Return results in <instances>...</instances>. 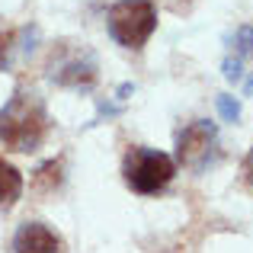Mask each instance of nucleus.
Masks as SVG:
<instances>
[{"label":"nucleus","instance_id":"obj_1","mask_svg":"<svg viewBox=\"0 0 253 253\" xmlns=\"http://www.w3.org/2000/svg\"><path fill=\"white\" fill-rule=\"evenodd\" d=\"M48 109L36 93H13L10 103L0 109V144L19 154L39 151L48 138Z\"/></svg>","mask_w":253,"mask_h":253},{"label":"nucleus","instance_id":"obj_2","mask_svg":"<svg viewBox=\"0 0 253 253\" xmlns=\"http://www.w3.org/2000/svg\"><path fill=\"white\" fill-rule=\"evenodd\" d=\"M106 23H109V36L122 48L138 51L157 29V6L154 0H116L106 13Z\"/></svg>","mask_w":253,"mask_h":253},{"label":"nucleus","instance_id":"obj_3","mask_svg":"<svg viewBox=\"0 0 253 253\" xmlns=\"http://www.w3.org/2000/svg\"><path fill=\"white\" fill-rule=\"evenodd\" d=\"M122 176L131 192L138 196H154V192L167 189L170 179L176 176V161L164 151L151 148H131L122 161Z\"/></svg>","mask_w":253,"mask_h":253},{"label":"nucleus","instance_id":"obj_4","mask_svg":"<svg viewBox=\"0 0 253 253\" xmlns=\"http://www.w3.org/2000/svg\"><path fill=\"white\" fill-rule=\"evenodd\" d=\"M215 141H218V131H215V125H211V122H205V119L189 122L176 135V157H179V164H183V167L199 170L205 161H209Z\"/></svg>","mask_w":253,"mask_h":253},{"label":"nucleus","instance_id":"obj_5","mask_svg":"<svg viewBox=\"0 0 253 253\" xmlns=\"http://www.w3.org/2000/svg\"><path fill=\"white\" fill-rule=\"evenodd\" d=\"M48 77L58 86H71V90H90L96 84V64L93 58H86L84 51L81 55H64V58H51L48 64Z\"/></svg>","mask_w":253,"mask_h":253},{"label":"nucleus","instance_id":"obj_6","mask_svg":"<svg viewBox=\"0 0 253 253\" xmlns=\"http://www.w3.org/2000/svg\"><path fill=\"white\" fill-rule=\"evenodd\" d=\"M13 253H64V241L42 221L19 224L13 237Z\"/></svg>","mask_w":253,"mask_h":253},{"label":"nucleus","instance_id":"obj_7","mask_svg":"<svg viewBox=\"0 0 253 253\" xmlns=\"http://www.w3.org/2000/svg\"><path fill=\"white\" fill-rule=\"evenodd\" d=\"M19 196H23V173L13 164L0 161V211L13 209Z\"/></svg>","mask_w":253,"mask_h":253},{"label":"nucleus","instance_id":"obj_8","mask_svg":"<svg viewBox=\"0 0 253 253\" xmlns=\"http://www.w3.org/2000/svg\"><path fill=\"white\" fill-rule=\"evenodd\" d=\"M218 109H221L224 122H237V119H241V103H237L234 96H228V93L218 96Z\"/></svg>","mask_w":253,"mask_h":253},{"label":"nucleus","instance_id":"obj_9","mask_svg":"<svg viewBox=\"0 0 253 253\" xmlns=\"http://www.w3.org/2000/svg\"><path fill=\"white\" fill-rule=\"evenodd\" d=\"M234 45H237V58L250 55V51H253V26H241V29H237Z\"/></svg>","mask_w":253,"mask_h":253},{"label":"nucleus","instance_id":"obj_10","mask_svg":"<svg viewBox=\"0 0 253 253\" xmlns=\"http://www.w3.org/2000/svg\"><path fill=\"white\" fill-rule=\"evenodd\" d=\"M10 45H13V32L0 29V68L6 64V55H10Z\"/></svg>","mask_w":253,"mask_h":253},{"label":"nucleus","instance_id":"obj_11","mask_svg":"<svg viewBox=\"0 0 253 253\" xmlns=\"http://www.w3.org/2000/svg\"><path fill=\"white\" fill-rule=\"evenodd\" d=\"M244 176H247V183L253 186V148L247 151V157H244Z\"/></svg>","mask_w":253,"mask_h":253}]
</instances>
